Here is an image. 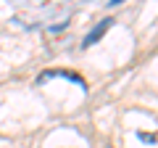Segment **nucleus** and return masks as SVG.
Instances as JSON below:
<instances>
[{
	"mask_svg": "<svg viewBox=\"0 0 158 148\" xmlns=\"http://www.w3.org/2000/svg\"><path fill=\"white\" fill-rule=\"evenodd\" d=\"M111 27H113V19H103V21L98 24V27L92 29L90 34H85V40H82V45H85V48L95 45V42L100 40V37H103V34H106V32H108V29H111Z\"/></svg>",
	"mask_w": 158,
	"mask_h": 148,
	"instance_id": "1",
	"label": "nucleus"
},
{
	"mask_svg": "<svg viewBox=\"0 0 158 148\" xmlns=\"http://www.w3.org/2000/svg\"><path fill=\"white\" fill-rule=\"evenodd\" d=\"M53 77H63V80L77 82L79 87H87V85H85V80H82L79 74H74V72H45V74H40V77H37V85H45V82H48V80H53Z\"/></svg>",
	"mask_w": 158,
	"mask_h": 148,
	"instance_id": "2",
	"label": "nucleus"
},
{
	"mask_svg": "<svg viewBox=\"0 0 158 148\" xmlns=\"http://www.w3.org/2000/svg\"><path fill=\"white\" fill-rule=\"evenodd\" d=\"M137 137H140V140H145V143H156V140H158L156 132H137Z\"/></svg>",
	"mask_w": 158,
	"mask_h": 148,
	"instance_id": "3",
	"label": "nucleus"
}]
</instances>
